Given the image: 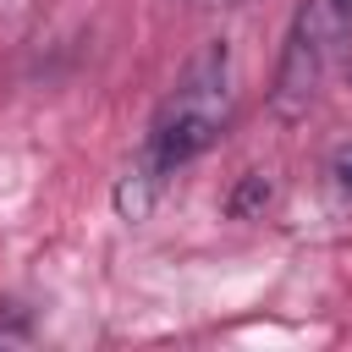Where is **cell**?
<instances>
[{
	"mask_svg": "<svg viewBox=\"0 0 352 352\" xmlns=\"http://www.w3.org/2000/svg\"><path fill=\"white\" fill-rule=\"evenodd\" d=\"M226 110H231V50L214 38V44H204L192 55V66L182 72V82L165 94V104H160L143 148L121 170V182H116V214L121 220H143L160 204L165 182L220 138Z\"/></svg>",
	"mask_w": 352,
	"mask_h": 352,
	"instance_id": "6da1fadb",
	"label": "cell"
},
{
	"mask_svg": "<svg viewBox=\"0 0 352 352\" xmlns=\"http://www.w3.org/2000/svg\"><path fill=\"white\" fill-rule=\"evenodd\" d=\"M341 38V22L330 16L324 0H308L286 33V55H280V72H275V116H302L314 104V88L324 77V55L330 44Z\"/></svg>",
	"mask_w": 352,
	"mask_h": 352,
	"instance_id": "7a4b0ae2",
	"label": "cell"
},
{
	"mask_svg": "<svg viewBox=\"0 0 352 352\" xmlns=\"http://www.w3.org/2000/svg\"><path fill=\"white\" fill-rule=\"evenodd\" d=\"M270 192H275L270 176H264V170H248V176L236 182V192L226 198V214H231V220H248V214H258V209L270 204Z\"/></svg>",
	"mask_w": 352,
	"mask_h": 352,
	"instance_id": "3957f363",
	"label": "cell"
},
{
	"mask_svg": "<svg viewBox=\"0 0 352 352\" xmlns=\"http://www.w3.org/2000/svg\"><path fill=\"white\" fill-rule=\"evenodd\" d=\"M28 336H33L28 308H22V302H0V346H22Z\"/></svg>",
	"mask_w": 352,
	"mask_h": 352,
	"instance_id": "277c9868",
	"label": "cell"
},
{
	"mask_svg": "<svg viewBox=\"0 0 352 352\" xmlns=\"http://www.w3.org/2000/svg\"><path fill=\"white\" fill-rule=\"evenodd\" d=\"M330 176H336V187H346V192H352V143L330 160Z\"/></svg>",
	"mask_w": 352,
	"mask_h": 352,
	"instance_id": "5b68a950",
	"label": "cell"
},
{
	"mask_svg": "<svg viewBox=\"0 0 352 352\" xmlns=\"http://www.w3.org/2000/svg\"><path fill=\"white\" fill-rule=\"evenodd\" d=\"M330 6V16L341 22V33H352V0H324Z\"/></svg>",
	"mask_w": 352,
	"mask_h": 352,
	"instance_id": "8992f818",
	"label": "cell"
}]
</instances>
